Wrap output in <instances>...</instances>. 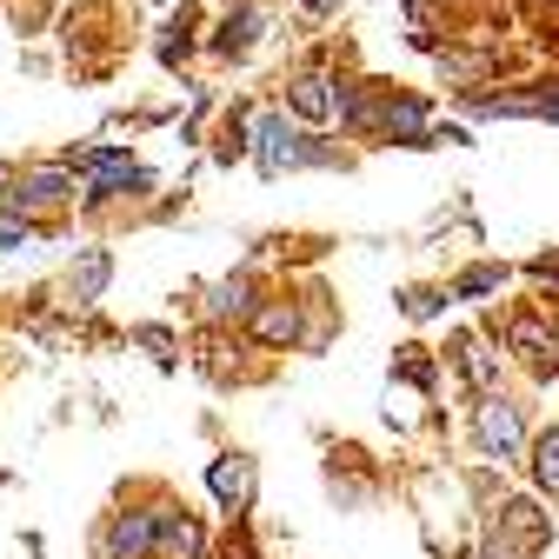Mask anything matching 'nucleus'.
Listing matches in <instances>:
<instances>
[{
  "instance_id": "nucleus-1",
  "label": "nucleus",
  "mask_w": 559,
  "mask_h": 559,
  "mask_svg": "<svg viewBox=\"0 0 559 559\" xmlns=\"http://www.w3.org/2000/svg\"><path fill=\"white\" fill-rule=\"evenodd\" d=\"M526 440H533V427H526V406H520V400L486 393V400L473 406V447H479V460H493V466H520Z\"/></svg>"
},
{
  "instance_id": "nucleus-2",
  "label": "nucleus",
  "mask_w": 559,
  "mask_h": 559,
  "mask_svg": "<svg viewBox=\"0 0 559 559\" xmlns=\"http://www.w3.org/2000/svg\"><path fill=\"white\" fill-rule=\"evenodd\" d=\"M300 326H307V300H294V294H260L253 313L240 320V340L253 346V354H294Z\"/></svg>"
},
{
  "instance_id": "nucleus-3",
  "label": "nucleus",
  "mask_w": 559,
  "mask_h": 559,
  "mask_svg": "<svg viewBox=\"0 0 559 559\" xmlns=\"http://www.w3.org/2000/svg\"><path fill=\"white\" fill-rule=\"evenodd\" d=\"M253 160H260L266 180H280V174H294V167H320V160H333V154L313 147L307 133H294L287 114H260V120H253Z\"/></svg>"
},
{
  "instance_id": "nucleus-4",
  "label": "nucleus",
  "mask_w": 559,
  "mask_h": 559,
  "mask_svg": "<svg viewBox=\"0 0 559 559\" xmlns=\"http://www.w3.org/2000/svg\"><path fill=\"white\" fill-rule=\"evenodd\" d=\"M493 533H500L513 552L539 559V552L552 546V513H546V500H533V493H513V500H500V507H493Z\"/></svg>"
},
{
  "instance_id": "nucleus-5",
  "label": "nucleus",
  "mask_w": 559,
  "mask_h": 559,
  "mask_svg": "<svg viewBox=\"0 0 559 559\" xmlns=\"http://www.w3.org/2000/svg\"><path fill=\"white\" fill-rule=\"evenodd\" d=\"M453 373H460V386L473 393V400H486V393H500V373H507V354L486 333H473V326H460L453 333Z\"/></svg>"
},
{
  "instance_id": "nucleus-6",
  "label": "nucleus",
  "mask_w": 559,
  "mask_h": 559,
  "mask_svg": "<svg viewBox=\"0 0 559 559\" xmlns=\"http://www.w3.org/2000/svg\"><path fill=\"white\" fill-rule=\"evenodd\" d=\"M154 513H160V500L154 507H120V513H107L100 533H94V559H147L154 552Z\"/></svg>"
},
{
  "instance_id": "nucleus-7",
  "label": "nucleus",
  "mask_w": 559,
  "mask_h": 559,
  "mask_svg": "<svg viewBox=\"0 0 559 559\" xmlns=\"http://www.w3.org/2000/svg\"><path fill=\"white\" fill-rule=\"evenodd\" d=\"M507 354L526 360L539 380H552V373H559V326H546L533 307H513V313H507Z\"/></svg>"
},
{
  "instance_id": "nucleus-8",
  "label": "nucleus",
  "mask_w": 559,
  "mask_h": 559,
  "mask_svg": "<svg viewBox=\"0 0 559 559\" xmlns=\"http://www.w3.org/2000/svg\"><path fill=\"white\" fill-rule=\"evenodd\" d=\"M206 552H214V539H206L200 513H187L180 500H160V513H154V552L147 559H206Z\"/></svg>"
},
{
  "instance_id": "nucleus-9",
  "label": "nucleus",
  "mask_w": 559,
  "mask_h": 559,
  "mask_svg": "<svg viewBox=\"0 0 559 559\" xmlns=\"http://www.w3.org/2000/svg\"><path fill=\"white\" fill-rule=\"evenodd\" d=\"M206 493L221 500V513L247 520L253 513V493H260V466L247 453H214V460H206Z\"/></svg>"
},
{
  "instance_id": "nucleus-10",
  "label": "nucleus",
  "mask_w": 559,
  "mask_h": 559,
  "mask_svg": "<svg viewBox=\"0 0 559 559\" xmlns=\"http://www.w3.org/2000/svg\"><path fill=\"white\" fill-rule=\"evenodd\" d=\"M74 174L67 167H34V174H21V187H14V214L21 221H34V214H53V206H74Z\"/></svg>"
},
{
  "instance_id": "nucleus-11",
  "label": "nucleus",
  "mask_w": 559,
  "mask_h": 559,
  "mask_svg": "<svg viewBox=\"0 0 559 559\" xmlns=\"http://www.w3.org/2000/svg\"><path fill=\"white\" fill-rule=\"evenodd\" d=\"M107 287H114V247H81L74 266H67V300L87 313L107 300Z\"/></svg>"
},
{
  "instance_id": "nucleus-12",
  "label": "nucleus",
  "mask_w": 559,
  "mask_h": 559,
  "mask_svg": "<svg viewBox=\"0 0 559 559\" xmlns=\"http://www.w3.org/2000/svg\"><path fill=\"white\" fill-rule=\"evenodd\" d=\"M253 300H260V280L240 266V273H227V280L206 287V320H214V326H240L253 313Z\"/></svg>"
},
{
  "instance_id": "nucleus-13",
  "label": "nucleus",
  "mask_w": 559,
  "mask_h": 559,
  "mask_svg": "<svg viewBox=\"0 0 559 559\" xmlns=\"http://www.w3.org/2000/svg\"><path fill=\"white\" fill-rule=\"evenodd\" d=\"M520 466H526V479H533V500L559 507V427L533 433V440H526V453H520Z\"/></svg>"
},
{
  "instance_id": "nucleus-14",
  "label": "nucleus",
  "mask_w": 559,
  "mask_h": 559,
  "mask_svg": "<svg viewBox=\"0 0 559 559\" xmlns=\"http://www.w3.org/2000/svg\"><path fill=\"white\" fill-rule=\"evenodd\" d=\"M386 140H400V147H427V133H433V114H427V100H413V94H400V100H386L380 107V120H373Z\"/></svg>"
},
{
  "instance_id": "nucleus-15",
  "label": "nucleus",
  "mask_w": 559,
  "mask_h": 559,
  "mask_svg": "<svg viewBox=\"0 0 559 559\" xmlns=\"http://www.w3.org/2000/svg\"><path fill=\"white\" fill-rule=\"evenodd\" d=\"M287 100H294V114H300V120H326V114H333V81L320 74V67H307V74L294 81V94H287Z\"/></svg>"
},
{
  "instance_id": "nucleus-16",
  "label": "nucleus",
  "mask_w": 559,
  "mask_h": 559,
  "mask_svg": "<svg viewBox=\"0 0 559 559\" xmlns=\"http://www.w3.org/2000/svg\"><path fill=\"white\" fill-rule=\"evenodd\" d=\"M393 380H406L413 393H433V386H440V360L427 354V346H400V360H393Z\"/></svg>"
},
{
  "instance_id": "nucleus-17",
  "label": "nucleus",
  "mask_w": 559,
  "mask_h": 559,
  "mask_svg": "<svg viewBox=\"0 0 559 559\" xmlns=\"http://www.w3.org/2000/svg\"><path fill=\"white\" fill-rule=\"evenodd\" d=\"M500 287H507V266H500V260H479V266H466V273L453 280L447 294H453V300H486V294H500Z\"/></svg>"
},
{
  "instance_id": "nucleus-18",
  "label": "nucleus",
  "mask_w": 559,
  "mask_h": 559,
  "mask_svg": "<svg viewBox=\"0 0 559 559\" xmlns=\"http://www.w3.org/2000/svg\"><path fill=\"white\" fill-rule=\"evenodd\" d=\"M253 34H260V14H253V8H240V14H227V21H221L214 53H221V60H240V53L253 47Z\"/></svg>"
},
{
  "instance_id": "nucleus-19",
  "label": "nucleus",
  "mask_w": 559,
  "mask_h": 559,
  "mask_svg": "<svg viewBox=\"0 0 559 559\" xmlns=\"http://www.w3.org/2000/svg\"><path fill=\"white\" fill-rule=\"evenodd\" d=\"M400 307H406V320H440V313L453 307V294H447V287H406Z\"/></svg>"
},
{
  "instance_id": "nucleus-20",
  "label": "nucleus",
  "mask_w": 559,
  "mask_h": 559,
  "mask_svg": "<svg viewBox=\"0 0 559 559\" xmlns=\"http://www.w3.org/2000/svg\"><path fill=\"white\" fill-rule=\"evenodd\" d=\"M127 340H133V346H147V354H154L160 367H174V354H180V340H174L167 326H133Z\"/></svg>"
},
{
  "instance_id": "nucleus-21",
  "label": "nucleus",
  "mask_w": 559,
  "mask_h": 559,
  "mask_svg": "<svg viewBox=\"0 0 559 559\" xmlns=\"http://www.w3.org/2000/svg\"><path fill=\"white\" fill-rule=\"evenodd\" d=\"M473 559H526V552H513V546H507L500 533H486V539L473 546Z\"/></svg>"
},
{
  "instance_id": "nucleus-22",
  "label": "nucleus",
  "mask_w": 559,
  "mask_h": 559,
  "mask_svg": "<svg viewBox=\"0 0 559 559\" xmlns=\"http://www.w3.org/2000/svg\"><path fill=\"white\" fill-rule=\"evenodd\" d=\"M214 154H221V160H240V154H247V133H240V127H227V133H221V147H214Z\"/></svg>"
},
{
  "instance_id": "nucleus-23",
  "label": "nucleus",
  "mask_w": 559,
  "mask_h": 559,
  "mask_svg": "<svg viewBox=\"0 0 559 559\" xmlns=\"http://www.w3.org/2000/svg\"><path fill=\"white\" fill-rule=\"evenodd\" d=\"M526 273H533V280H552V287H559V253H539V260H526Z\"/></svg>"
},
{
  "instance_id": "nucleus-24",
  "label": "nucleus",
  "mask_w": 559,
  "mask_h": 559,
  "mask_svg": "<svg viewBox=\"0 0 559 559\" xmlns=\"http://www.w3.org/2000/svg\"><path fill=\"white\" fill-rule=\"evenodd\" d=\"M21 240H27V221H0V253L21 247Z\"/></svg>"
},
{
  "instance_id": "nucleus-25",
  "label": "nucleus",
  "mask_w": 559,
  "mask_h": 559,
  "mask_svg": "<svg viewBox=\"0 0 559 559\" xmlns=\"http://www.w3.org/2000/svg\"><path fill=\"white\" fill-rule=\"evenodd\" d=\"M333 8H340V0H307V14H313V21H326Z\"/></svg>"
},
{
  "instance_id": "nucleus-26",
  "label": "nucleus",
  "mask_w": 559,
  "mask_h": 559,
  "mask_svg": "<svg viewBox=\"0 0 559 559\" xmlns=\"http://www.w3.org/2000/svg\"><path fill=\"white\" fill-rule=\"evenodd\" d=\"M206 559H227V552H206Z\"/></svg>"
}]
</instances>
